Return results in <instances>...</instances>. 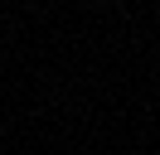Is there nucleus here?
<instances>
[]
</instances>
